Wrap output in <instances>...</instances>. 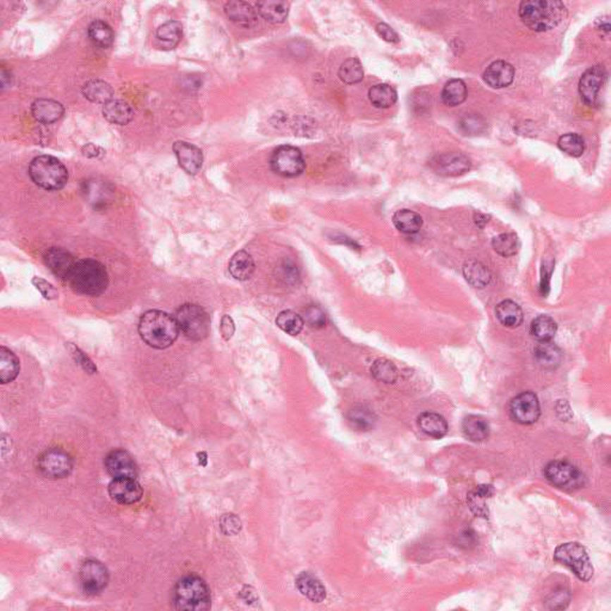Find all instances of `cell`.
I'll return each mask as SVG.
<instances>
[{
  "instance_id": "obj_39",
  "label": "cell",
  "mask_w": 611,
  "mask_h": 611,
  "mask_svg": "<svg viewBox=\"0 0 611 611\" xmlns=\"http://www.w3.org/2000/svg\"><path fill=\"white\" fill-rule=\"evenodd\" d=\"M89 37L101 48H109L113 42V32L109 24L104 20H94L89 27Z\"/></svg>"
},
{
  "instance_id": "obj_31",
  "label": "cell",
  "mask_w": 611,
  "mask_h": 611,
  "mask_svg": "<svg viewBox=\"0 0 611 611\" xmlns=\"http://www.w3.org/2000/svg\"><path fill=\"white\" fill-rule=\"evenodd\" d=\"M156 41L163 49H173L183 36V27L177 20H168L156 29Z\"/></svg>"
},
{
  "instance_id": "obj_49",
  "label": "cell",
  "mask_w": 611,
  "mask_h": 611,
  "mask_svg": "<svg viewBox=\"0 0 611 611\" xmlns=\"http://www.w3.org/2000/svg\"><path fill=\"white\" fill-rule=\"evenodd\" d=\"M220 528L225 535H237L242 530V521L233 514H226L220 519Z\"/></svg>"
},
{
  "instance_id": "obj_45",
  "label": "cell",
  "mask_w": 611,
  "mask_h": 611,
  "mask_svg": "<svg viewBox=\"0 0 611 611\" xmlns=\"http://www.w3.org/2000/svg\"><path fill=\"white\" fill-rule=\"evenodd\" d=\"M557 147L560 148L561 151L566 154L578 158V156H583V153H584L585 141L579 134L569 132V134H564L562 137H559Z\"/></svg>"
},
{
  "instance_id": "obj_42",
  "label": "cell",
  "mask_w": 611,
  "mask_h": 611,
  "mask_svg": "<svg viewBox=\"0 0 611 611\" xmlns=\"http://www.w3.org/2000/svg\"><path fill=\"white\" fill-rule=\"evenodd\" d=\"M492 247L502 257H512L514 254H517L518 251H519L521 242H519V239L516 234L502 233L493 237Z\"/></svg>"
},
{
  "instance_id": "obj_16",
  "label": "cell",
  "mask_w": 611,
  "mask_h": 611,
  "mask_svg": "<svg viewBox=\"0 0 611 611\" xmlns=\"http://www.w3.org/2000/svg\"><path fill=\"white\" fill-rule=\"evenodd\" d=\"M106 471L111 476L115 478H132L135 479L137 476V466L135 461L132 459V456L129 452L121 449L113 450L106 455Z\"/></svg>"
},
{
  "instance_id": "obj_53",
  "label": "cell",
  "mask_w": 611,
  "mask_h": 611,
  "mask_svg": "<svg viewBox=\"0 0 611 611\" xmlns=\"http://www.w3.org/2000/svg\"><path fill=\"white\" fill-rule=\"evenodd\" d=\"M376 32H378V35L381 37V39H385L387 42L390 43H397L399 42V36H397V32H394L393 29L388 25V24L385 23H378L376 25Z\"/></svg>"
},
{
  "instance_id": "obj_26",
  "label": "cell",
  "mask_w": 611,
  "mask_h": 611,
  "mask_svg": "<svg viewBox=\"0 0 611 611\" xmlns=\"http://www.w3.org/2000/svg\"><path fill=\"white\" fill-rule=\"evenodd\" d=\"M495 495V487L492 485H479L469 492L467 497L468 506L471 512L478 517H488L487 500Z\"/></svg>"
},
{
  "instance_id": "obj_25",
  "label": "cell",
  "mask_w": 611,
  "mask_h": 611,
  "mask_svg": "<svg viewBox=\"0 0 611 611\" xmlns=\"http://www.w3.org/2000/svg\"><path fill=\"white\" fill-rule=\"evenodd\" d=\"M418 426L425 435L440 440L448 432V423L438 413L424 412L418 416Z\"/></svg>"
},
{
  "instance_id": "obj_29",
  "label": "cell",
  "mask_w": 611,
  "mask_h": 611,
  "mask_svg": "<svg viewBox=\"0 0 611 611\" xmlns=\"http://www.w3.org/2000/svg\"><path fill=\"white\" fill-rule=\"evenodd\" d=\"M462 271H464L466 280L475 288H485L490 285V280H492V273H490V270L487 269L486 265H483L481 261H475V259L466 261Z\"/></svg>"
},
{
  "instance_id": "obj_43",
  "label": "cell",
  "mask_w": 611,
  "mask_h": 611,
  "mask_svg": "<svg viewBox=\"0 0 611 611\" xmlns=\"http://www.w3.org/2000/svg\"><path fill=\"white\" fill-rule=\"evenodd\" d=\"M371 375L374 376L378 381L383 382V383H395L399 376V371L393 362H390L388 359H378L373 363L371 366Z\"/></svg>"
},
{
  "instance_id": "obj_2",
  "label": "cell",
  "mask_w": 611,
  "mask_h": 611,
  "mask_svg": "<svg viewBox=\"0 0 611 611\" xmlns=\"http://www.w3.org/2000/svg\"><path fill=\"white\" fill-rule=\"evenodd\" d=\"M175 318L161 311H148L139 321V335L148 347L168 349L180 335Z\"/></svg>"
},
{
  "instance_id": "obj_33",
  "label": "cell",
  "mask_w": 611,
  "mask_h": 611,
  "mask_svg": "<svg viewBox=\"0 0 611 611\" xmlns=\"http://www.w3.org/2000/svg\"><path fill=\"white\" fill-rule=\"evenodd\" d=\"M464 436L471 442H483L490 436V425L480 416H468L462 423Z\"/></svg>"
},
{
  "instance_id": "obj_28",
  "label": "cell",
  "mask_w": 611,
  "mask_h": 611,
  "mask_svg": "<svg viewBox=\"0 0 611 611\" xmlns=\"http://www.w3.org/2000/svg\"><path fill=\"white\" fill-rule=\"evenodd\" d=\"M258 13L266 22L273 24L283 23L289 15V4L278 0H263L257 3Z\"/></svg>"
},
{
  "instance_id": "obj_54",
  "label": "cell",
  "mask_w": 611,
  "mask_h": 611,
  "mask_svg": "<svg viewBox=\"0 0 611 611\" xmlns=\"http://www.w3.org/2000/svg\"><path fill=\"white\" fill-rule=\"evenodd\" d=\"M220 331H221L222 338L225 340H230L233 337L235 332V325L230 316H223L221 319V325H220Z\"/></svg>"
},
{
  "instance_id": "obj_3",
  "label": "cell",
  "mask_w": 611,
  "mask_h": 611,
  "mask_svg": "<svg viewBox=\"0 0 611 611\" xmlns=\"http://www.w3.org/2000/svg\"><path fill=\"white\" fill-rule=\"evenodd\" d=\"M67 283L74 292L86 296H98L106 292L109 285V275L106 266L94 259L75 261Z\"/></svg>"
},
{
  "instance_id": "obj_21",
  "label": "cell",
  "mask_w": 611,
  "mask_h": 611,
  "mask_svg": "<svg viewBox=\"0 0 611 611\" xmlns=\"http://www.w3.org/2000/svg\"><path fill=\"white\" fill-rule=\"evenodd\" d=\"M65 113L63 104L54 99L39 98L32 106V115L36 121L44 125H51L58 121Z\"/></svg>"
},
{
  "instance_id": "obj_48",
  "label": "cell",
  "mask_w": 611,
  "mask_h": 611,
  "mask_svg": "<svg viewBox=\"0 0 611 611\" xmlns=\"http://www.w3.org/2000/svg\"><path fill=\"white\" fill-rule=\"evenodd\" d=\"M459 128L464 132V135H476L483 132L485 122L479 116H466L459 122Z\"/></svg>"
},
{
  "instance_id": "obj_56",
  "label": "cell",
  "mask_w": 611,
  "mask_h": 611,
  "mask_svg": "<svg viewBox=\"0 0 611 611\" xmlns=\"http://www.w3.org/2000/svg\"><path fill=\"white\" fill-rule=\"evenodd\" d=\"M474 221L480 228H483L488 223V221H490V216H487V215L483 214V213H475Z\"/></svg>"
},
{
  "instance_id": "obj_34",
  "label": "cell",
  "mask_w": 611,
  "mask_h": 611,
  "mask_svg": "<svg viewBox=\"0 0 611 611\" xmlns=\"http://www.w3.org/2000/svg\"><path fill=\"white\" fill-rule=\"evenodd\" d=\"M369 101L378 109H387L397 101V91L388 84H378L370 87Z\"/></svg>"
},
{
  "instance_id": "obj_52",
  "label": "cell",
  "mask_w": 611,
  "mask_h": 611,
  "mask_svg": "<svg viewBox=\"0 0 611 611\" xmlns=\"http://www.w3.org/2000/svg\"><path fill=\"white\" fill-rule=\"evenodd\" d=\"M280 277L289 285H295L300 278V273H299V270H297V266H295V264H292V261H287L280 266Z\"/></svg>"
},
{
  "instance_id": "obj_50",
  "label": "cell",
  "mask_w": 611,
  "mask_h": 611,
  "mask_svg": "<svg viewBox=\"0 0 611 611\" xmlns=\"http://www.w3.org/2000/svg\"><path fill=\"white\" fill-rule=\"evenodd\" d=\"M571 600L569 591H566L564 588H559L553 593H550L547 598V604L549 609H564L567 607Z\"/></svg>"
},
{
  "instance_id": "obj_55",
  "label": "cell",
  "mask_w": 611,
  "mask_h": 611,
  "mask_svg": "<svg viewBox=\"0 0 611 611\" xmlns=\"http://www.w3.org/2000/svg\"><path fill=\"white\" fill-rule=\"evenodd\" d=\"M82 152L84 156H87V158H101V156L106 154V151L103 149V148L99 147L97 144H87L82 148Z\"/></svg>"
},
{
  "instance_id": "obj_40",
  "label": "cell",
  "mask_w": 611,
  "mask_h": 611,
  "mask_svg": "<svg viewBox=\"0 0 611 611\" xmlns=\"http://www.w3.org/2000/svg\"><path fill=\"white\" fill-rule=\"evenodd\" d=\"M338 77L342 82L347 85H354L362 82L364 78V70L359 58H351L342 63L338 70Z\"/></svg>"
},
{
  "instance_id": "obj_8",
  "label": "cell",
  "mask_w": 611,
  "mask_h": 611,
  "mask_svg": "<svg viewBox=\"0 0 611 611\" xmlns=\"http://www.w3.org/2000/svg\"><path fill=\"white\" fill-rule=\"evenodd\" d=\"M543 474L549 483L561 490H574L584 486V474L567 461L549 462Z\"/></svg>"
},
{
  "instance_id": "obj_36",
  "label": "cell",
  "mask_w": 611,
  "mask_h": 611,
  "mask_svg": "<svg viewBox=\"0 0 611 611\" xmlns=\"http://www.w3.org/2000/svg\"><path fill=\"white\" fill-rule=\"evenodd\" d=\"M467 86L461 79H452L444 85L442 90V101L448 106H457L467 99Z\"/></svg>"
},
{
  "instance_id": "obj_23",
  "label": "cell",
  "mask_w": 611,
  "mask_h": 611,
  "mask_svg": "<svg viewBox=\"0 0 611 611\" xmlns=\"http://www.w3.org/2000/svg\"><path fill=\"white\" fill-rule=\"evenodd\" d=\"M533 357L545 369H555L562 361V351L552 340L538 342L533 347Z\"/></svg>"
},
{
  "instance_id": "obj_18",
  "label": "cell",
  "mask_w": 611,
  "mask_h": 611,
  "mask_svg": "<svg viewBox=\"0 0 611 611\" xmlns=\"http://www.w3.org/2000/svg\"><path fill=\"white\" fill-rule=\"evenodd\" d=\"M75 259L68 251L61 247H51L44 254V263L51 273L60 280H66L75 264Z\"/></svg>"
},
{
  "instance_id": "obj_27",
  "label": "cell",
  "mask_w": 611,
  "mask_h": 611,
  "mask_svg": "<svg viewBox=\"0 0 611 611\" xmlns=\"http://www.w3.org/2000/svg\"><path fill=\"white\" fill-rule=\"evenodd\" d=\"M82 94L86 99L96 104H106L113 99V89L110 84L101 79H91L82 86Z\"/></svg>"
},
{
  "instance_id": "obj_38",
  "label": "cell",
  "mask_w": 611,
  "mask_h": 611,
  "mask_svg": "<svg viewBox=\"0 0 611 611\" xmlns=\"http://www.w3.org/2000/svg\"><path fill=\"white\" fill-rule=\"evenodd\" d=\"M557 331V325L553 318L549 316H538L531 321L530 333L538 342L552 340Z\"/></svg>"
},
{
  "instance_id": "obj_6",
  "label": "cell",
  "mask_w": 611,
  "mask_h": 611,
  "mask_svg": "<svg viewBox=\"0 0 611 611\" xmlns=\"http://www.w3.org/2000/svg\"><path fill=\"white\" fill-rule=\"evenodd\" d=\"M175 318L180 326V331L190 340L199 342L209 335L211 318L199 304H187L180 306Z\"/></svg>"
},
{
  "instance_id": "obj_15",
  "label": "cell",
  "mask_w": 611,
  "mask_h": 611,
  "mask_svg": "<svg viewBox=\"0 0 611 611\" xmlns=\"http://www.w3.org/2000/svg\"><path fill=\"white\" fill-rule=\"evenodd\" d=\"M108 490L113 502L122 505L135 504L144 495L140 483L132 478H115L110 483Z\"/></svg>"
},
{
  "instance_id": "obj_30",
  "label": "cell",
  "mask_w": 611,
  "mask_h": 611,
  "mask_svg": "<svg viewBox=\"0 0 611 611\" xmlns=\"http://www.w3.org/2000/svg\"><path fill=\"white\" fill-rule=\"evenodd\" d=\"M228 270L233 278L237 280H247L253 276L256 264L252 256L246 251H239L230 258Z\"/></svg>"
},
{
  "instance_id": "obj_22",
  "label": "cell",
  "mask_w": 611,
  "mask_h": 611,
  "mask_svg": "<svg viewBox=\"0 0 611 611\" xmlns=\"http://www.w3.org/2000/svg\"><path fill=\"white\" fill-rule=\"evenodd\" d=\"M295 585L301 595L314 602L321 603L326 598V588L318 578L308 572H302L297 576Z\"/></svg>"
},
{
  "instance_id": "obj_51",
  "label": "cell",
  "mask_w": 611,
  "mask_h": 611,
  "mask_svg": "<svg viewBox=\"0 0 611 611\" xmlns=\"http://www.w3.org/2000/svg\"><path fill=\"white\" fill-rule=\"evenodd\" d=\"M32 285H35L36 289L42 294L44 299H47V300H56L58 299V290L48 280H43L41 277H34Z\"/></svg>"
},
{
  "instance_id": "obj_17",
  "label": "cell",
  "mask_w": 611,
  "mask_h": 611,
  "mask_svg": "<svg viewBox=\"0 0 611 611\" xmlns=\"http://www.w3.org/2000/svg\"><path fill=\"white\" fill-rule=\"evenodd\" d=\"M175 152L180 168L189 175H197L203 165V153L195 144L185 141H175L173 144Z\"/></svg>"
},
{
  "instance_id": "obj_13",
  "label": "cell",
  "mask_w": 611,
  "mask_h": 611,
  "mask_svg": "<svg viewBox=\"0 0 611 611\" xmlns=\"http://www.w3.org/2000/svg\"><path fill=\"white\" fill-rule=\"evenodd\" d=\"M432 170L444 177H457L469 171L471 161L464 153L449 152L440 154L430 161Z\"/></svg>"
},
{
  "instance_id": "obj_7",
  "label": "cell",
  "mask_w": 611,
  "mask_h": 611,
  "mask_svg": "<svg viewBox=\"0 0 611 611\" xmlns=\"http://www.w3.org/2000/svg\"><path fill=\"white\" fill-rule=\"evenodd\" d=\"M554 559L567 566L580 580L588 581L593 576V567L584 545L578 542H569L555 549Z\"/></svg>"
},
{
  "instance_id": "obj_41",
  "label": "cell",
  "mask_w": 611,
  "mask_h": 611,
  "mask_svg": "<svg viewBox=\"0 0 611 611\" xmlns=\"http://www.w3.org/2000/svg\"><path fill=\"white\" fill-rule=\"evenodd\" d=\"M347 421L352 428H357L359 431H368L370 428H374L376 416L364 406H357L349 411Z\"/></svg>"
},
{
  "instance_id": "obj_35",
  "label": "cell",
  "mask_w": 611,
  "mask_h": 611,
  "mask_svg": "<svg viewBox=\"0 0 611 611\" xmlns=\"http://www.w3.org/2000/svg\"><path fill=\"white\" fill-rule=\"evenodd\" d=\"M20 373V359L11 350L0 347V381L3 385L12 382Z\"/></svg>"
},
{
  "instance_id": "obj_9",
  "label": "cell",
  "mask_w": 611,
  "mask_h": 611,
  "mask_svg": "<svg viewBox=\"0 0 611 611\" xmlns=\"http://www.w3.org/2000/svg\"><path fill=\"white\" fill-rule=\"evenodd\" d=\"M270 166L277 175L292 178L304 171L306 163L299 148L283 144L273 151Z\"/></svg>"
},
{
  "instance_id": "obj_12",
  "label": "cell",
  "mask_w": 611,
  "mask_h": 611,
  "mask_svg": "<svg viewBox=\"0 0 611 611\" xmlns=\"http://www.w3.org/2000/svg\"><path fill=\"white\" fill-rule=\"evenodd\" d=\"M510 416L516 423L530 425L536 423L541 416L540 401L533 392H523L510 402Z\"/></svg>"
},
{
  "instance_id": "obj_32",
  "label": "cell",
  "mask_w": 611,
  "mask_h": 611,
  "mask_svg": "<svg viewBox=\"0 0 611 611\" xmlns=\"http://www.w3.org/2000/svg\"><path fill=\"white\" fill-rule=\"evenodd\" d=\"M495 316L502 325L505 327H518L523 323V311L521 308L512 300H504L499 302L495 307Z\"/></svg>"
},
{
  "instance_id": "obj_44",
  "label": "cell",
  "mask_w": 611,
  "mask_h": 611,
  "mask_svg": "<svg viewBox=\"0 0 611 611\" xmlns=\"http://www.w3.org/2000/svg\"><path fill=\"white\" fill-rule=\"evenodd\" d=\"M277 326L289 335H297L302 331L304 321L302 316L292 311H280L277 316Z\"/></svg>"
},
{
  "instance_id": "obj_19",
  "label": "cell",
  "mask_w": 611,
  "mask_h": 611,
  "mask_svg": "<svg viewBox=\"0 0 611 611\" xmlns=\"http://www.w3.org/2000/svg\"><path fill=\"white\" fill-rule=\"evenodd\" d=\"M487 85L493 89H504L510 86L514 79V68L511 63L504 60H497L490 63L483 74Z\"/></svg>"
},
{
  "instance_id": "obj_14",
  "label": "cell",
  "mask_w": 611,
  "mask_h": 611,
  "mask_svg": "<svg viewBox=\"0 0 611 611\" xmlns=\"http://www.w3.org/2000/svg\"><path fill=\"white\" fill-rule=\"evenodd\" d=\"M607 70L603 65H595L585 70L579 80L580 97L588 106H595L597 96L607 80Z\"/></svg>"
},
{
  "instance_id": "obj_4",
  "label": "cell",
  "mask_w": 611,
  "mask_h": 611,
  "mask_svg": "<svg viewBox=\"0 0 611 611\" xmlns=\"http://www.w3.org/2000/svg\"><path fill=\"white\" fill-rule=\"evenodd\" d=\"M172 602L177 610H208L211 607V591L199 576H187L175 584Z\"/></svg>"
},
{
  "instance_id": "obj_46",
  "label": "cell",
  "mask_w": 611,
  "mask_h": 611,
  "mask_svg": "<svg viewBox=\"0 0 611 611\" xmlns=\"http://www.w3.org/2000/svg\"><path fill=\"white\" fill-rule=\"evenodd\" d=\"M302 319L311 328H323L326 325V316L323 309L318 306H309L306 308Z\"/></svg>"
},
{
  "instance_id": "obj_5",
  "label": "cell",
  "mask_w": 611,
  "mask_h": 611,
  "mask_svg": "<svg viewBox=\"0 0 611 611\" xmlns=\"http://www.w3.org/2000/svg\"><path fill=\"white\" fill-rule=\"evenodd\" d=\"M29 175L37 187L44 190H60L68 182V171L60 160L51 156H39L29 166Z\"/></svg>"
},
{
  "instance_id": "obj_10",
  "label": "cell",
  "mask_w": 611,
  "mask_h": 611,
  "mask_svg": "<svg viewBox=\"0 0 611 611\" xmlns=\"http://www.w3.org/2000/svg\"><path fill=\"white\" fill-rule=\"evenodd\" d=\"M37 469L47 479H63L73 471V459L61 449H49L37 457Z\"/></svg>"
},
{
  "instance_id": "obj_20",
  "label": "cell",
  "mask_w": 611,
  "mask_h": 611,
  "mask_svg": "<svg viewBox=\"0 0 611 611\" xmlns=\"http://www.w3.org/2000/svg\"><path fill=\"white\" fill-rule=\"evenodd\" d=\"M225 12L233 23L240 27L249 29L257 25V11L253 8L252 5L246 1H240V0L228 1L225 5Z\"/></svg>"
},
{
  "instance_id": "obj_1",
  "label": "cell",
  "mask_w": 611,
  "mask_h": 611,
  "mask_svg": "<svg viewBox=\"0 0 611 611\" xmlns=\"http://www.w3.org/2000/svg\"><path fill=\"white\" fill-rule=\"evenodd\" d=\"M518 15L529 29L543 32L557 27L567 16V8L559 0H526L519 4Z\"/></svg>"
},
{
  "instance_id": "obj_47",
  "label": "cell",
  "mask_w": 611,
  "mask_h": 611,
  "mask_svg": "<svg viewBox=\"0 0 611 611\" xmlns=\"http://www.w3.org/2000/svg\"><path fill=\"white\" fill-rule=\"evenodd\" d=\"M67 347H68V350H70V354L72 357H73L74 361L78 363L79 366H82V369L85 370L86 373H89V374H94L96 371H97V368L94 366L92 361H91L87 356H86L84 352H82L79 347L73 345L72 342H67Z\"/></svg>"
},
{
  "instance_id": "obj_11",
  "label": "cell",
  "mask_w": 611,
  "mask_h": 611,
  "mask_svg": "<svg viewBox=\"0 0 611 611\" xmlns=\"http://www.w3.org/2000/svg\"><path fill=\"white\" fill-rule=\"evenodd\" d=\"M79 581L86 595H99L109 583V573L101 562L90 559L79 569Z\"/></svg>"
},
{
  "instance_id": "obj_24",
  "label": "cell",
  "mask_w": 611,
  "mask_h": 611,
  "mask_svg": "<svg viewBox=\"0 0 611 611\" xmlns=\"http://www.w3.org/2000/svg\"><path fill=\"white\" fill-rule=\"evenodd\" d=\"M103 116L113 125H128L134 118V110L127 101L113 99L103 106Z\"/></svg>"
},
{
  "instance_id": "obj_37",
  "label": "cell",
  "mask_w": 611,
  "mask_h": 611,
  "mask_svg": "<svg viewBox=\"0 0 611 611\" xmlns=\"http://www.w3.org/2000/svg\"><path fill=\"white\" fill-rule=\"evenodd\" d=\"M393 223L401 233L414 234L421 230L423 218L416 211L401 209L393 215Z\"/></svg>"
}]
</instances>
